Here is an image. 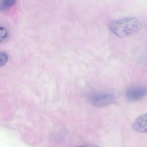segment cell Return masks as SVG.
<instances>
[{
	"label": "cell",
	"instance_id": "obj_1",
	"mask_svg": "<svg viewBox=\"0 0 147 147\" xmlns=\"http://www.w3.org/2000/svg\"><path fill=\"white\" fill-rule=\"evenodd\" d=\"M140 27V22L134 17L117 20L111 22L109 25L111 31L121 38L128 37L137 32Z\"/></svg>",
	"mask_w": 147,
	"mask_h": 147
},
{
	"label": "cell",
	"instance_id": "obj_2",
	"mask_svg": "<svg viewBox=\"0 0 147 147\" xmlns=\"http://www.w3.org/2000/svg\"><path fill=\"white\" fill-rule=\"evenodd\" d=\"M87 99L91 104L94 106L104 107L111 104L114 101L115 96L110 92H92L88 95Z\"/></svg>",
	"mask_w": 147,
	"mask_h": 147
},
{
	"label": "cell",
	"instance_id": "obj_3",
	"mask_svg": "<svg viewBox=\"0 0 147 147\" xmlns=\"http://www.w3.org/2000/svg\"><path fill=\"white\" fill-rule=\"evenodd\" d=\"M147 94V87L143 85L136 86L129 88L126 92L127 99L130 102H136L145 97Z\"/></svg>",
	"mask_w": 147,
	"mask_h": 147
},
{
	"label": "cell",
	"instance_id": "obj_4",
	"mask_svg": "<svg viewBox=\"0 0 147 147\" xmlns=\"http://www.w3.org/2000/svg\"><path fill=\"white\" fill-rule=\"evenodd\" d=\"M132 127L136 132L147 134V113L137 117L133 123Z\"/></svg>",
	"mask_w": 147,
	"mask_h": 147
},
{
	"label": "cell",
	"instance_id": "obj_5",
	"mask_svg": "<svg viewBox=\"0 0 147 147\" xmlns=\"http://www.w3.org/2000/svg\"><path fill=\"white\" fill-rule=\"evenodd\" d=\"M17 0H3L0 2V11H3L13 6Z\"/></svg>",
	"mask_w": 147,
	"mask_h": 147
},
{
	"label": "cell",
	"instance_id": "obj_6",
	"mask_svg": "<svg viewBox=\"0 0 147 147\" xmlns=\"http://www.w3.org/2000/svg\"><path fill=\"white\" fill-rule=\"evenodd\" d=\"M8 60V56L4 52H0V67L6 64Z\"/></svg>",
	"mask_w": 147,
	"mask_h": 147
},
{
	"label": "cell",
	"instance_id": "obj_7",
	"mask_svg": "<svg viewBox=\"0 0 147 147\" xmlns=\"http://www.w3.org/2000/svg\"><path fill=\"white\" fill-rule=\"evenodd\" d=\"M7 36V30L4 28L0 26V43L6 39Z\"/></svg>",
	"mask_w": 147,
	"mask_h": 147
},
{
	"label": "cell",
	"instance_id": "obj_8",
	"mask_svg": "<svg viewBox=\"0 0 147 147\" xmlns=\"http://www.w3.org/2000/svg\"></svg>",
	"mask_w": 147,
	"mask_h": 147
}]
</instances>
